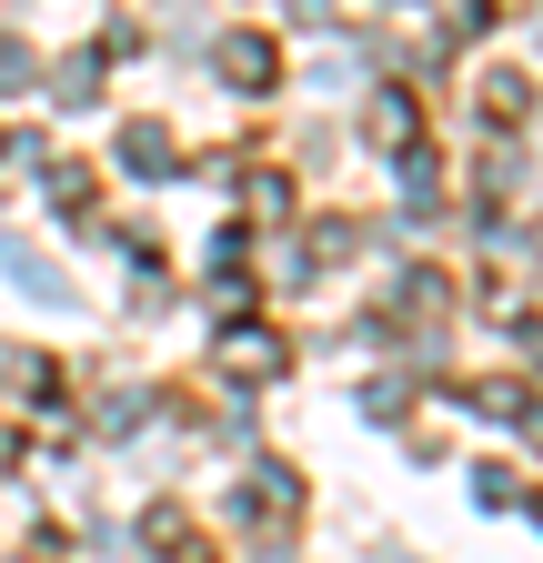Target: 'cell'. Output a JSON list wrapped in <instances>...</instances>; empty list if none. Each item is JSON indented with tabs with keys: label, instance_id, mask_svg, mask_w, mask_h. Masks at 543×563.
I'll return each mask as SVG.
<instances>
[{
	"label": "cell",
	"instance_id": "6da1fadb",
	"mask_svg": "<svg viewBox=\"0 0 543 563\" xmlns=\"http://www.w3.org/2000/svg\"><path fill=\"white\" fill-rule=\"evenodd\" d=\"M272 70H282V51H272L262 31H242V41H222V81H232V91H272Z\"/></svg>",
	"mask_w": 543,
	"mask_h": 563
},
{
	"label": "cell",
	"instance_id": "7a4b0ae2",
	"mask_svg": "<svg viewBox=\"0 0 543 563\" xmlns=\"http://www.w3.org/2000/svg\"><path fill=\"white\" fill-rule=\"evenodd\" d=\"M252 504H262V514H272V523H282V514H292V504H302V483H292V473H282V463H262V473H252V493H242V514H252Z\"/></svg>",
	"mask_w": 543,
	"mask_h": 563
},
{
	"label": "cell",
	"instance_id": "3957f363",
	"mask_svg": "<svg viewBox=\"0 0 543 563\" xmlns=\"http://www.w3.org/2000/svg\"><path fill=\"white\" fill-rule=\"evenodd\" d=\"M121 162H131V172H171V131H162V121H131V131H121Z\"/></svg>",
	"mask_w": 543,
	"mask_h": 563
},
{
	"label": "cell",
	"instance_id": "277c9868",
	"mask_svg": "<svg viewBox=\"0 0 543 563\" xmlns=\"http://www.w3.org/2000/svg\"><path fill=\"white\" fill-rule=\"evenodd\" d=\"M222 363H232V373H282V342H272V332H232Z\"/></svg>",
	"mask_w": 543,
	"mask_h": 563
},
{
	"label": "cell",
	"instance_id": "5b68a950",
	"mask_svg": "<svg viewBox=\"0 0 543 563\" xmlns=\"http://www.w3.org/2000/svg\"><path fill=\"white\" fill-rule=\"evenodd\" d=\"M0 262H11V282H21V292H41V302H60V292H71V282H60L51 262H31V252H0Z\"/></svg>",
	"mask_w": 543,
	"mask_h": 563
},
{
	"label": "cell",
	"instance_id": "8992f818",
	"mask_svg": "<svg viewBox=\"0 0 543 563\" xmlns=\"http://www.w3.org/2000/svg\"><path fill=\"white\" fill-rule=\"evenodd\" d=\"M0 91H31V51L21 41H0Z\"/></svg>",
	"mask_w": 543,
	"mask_h": 563
}]
</instances>
